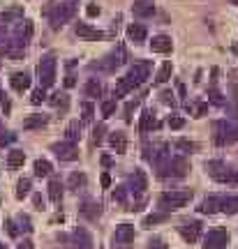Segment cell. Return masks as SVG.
<instances>
[{
  "instance_id": "6da1fadb",
  "label": "cell",
  "mask_w": 238,
  "mask_h": 249,
  "mask_svg": "<svg viewBox=\"0 0 238 249\" xmlns=\"http://www.w3.org/2000/svg\"><path fill=\"white\" fill-rule=\"evenodd\" d=\"M190 201H192V189H174V192L159 196L158 205L162 208V213H174V210L185 208Z\"/></svg>"
},
{
  "instance_id": "7a4b0ae2",
  "label": "cell",
  "mask_w": 238,
  "mask_h": 249,
  "mask_svg": "<svg viewBox=\"0 0 238 249\" xmlns=\"http://www.w3.org/2000/svg\"><path fill=\"white\" fill-rule=\"evenodd\" d=\"M206 169H208V173H211L218 182H227V185H236L238 182V171L224 166L222 161H208Z\"/></svg>"
},
{
  "instance_id": "3957f363",
  "label": "cell",
  "mask_w": 238,
  "mask_h": 249,
  "mask_svg": "<svg viewBox=\"0 0 238 249\" xmlns=\"http://www.w3.org/2000/svg\"><path fill=\"white\" fill-rule=\"evenodd\" d=\"M37 76H40L42 88L53 86V81H56V58H53V55H46V58L40 60V65H37Z\"/></svg>"
},
{
  "instance_id": "277c9868",
  "label": "cell",
  "mask_w": 238,
  "mask_h": 249,
  "mask_svg": "<svg viewBox=\"0 0 238 249\" xmlns=\"http://www.w3.org/2000/svg\"><path fill=\"white\" fill-rule=\"evenodd\" d=\"M77 12V2H62V5H56V7H49V14H51V23L53 28L62 26L65 21H70Z\"/></svg>"
},
{
  "instance_id": "5b68a950",
  "label": "cell",
  "mask_w": 238,
  "mask_h": 249,
  "mask_svg": "<svg viewBox=\"0 0 238 249\" xmlns=\"http://www.w3.org/2000/svg\"><path fill=\"white\" fill-rule=\"evenodd\" d=\"M227 245H229L227 229H213L203 238V249H227Z\"/></svg>"
},
{
  "instance_id": "8992f818",
  "label": "cell",
  "mask_w": 238,
  "mask_h": 249,
  "mask_svg": "<svg viewBox=\"0 0 238 249\" xmlns=\"http://www.w3.org/2000/svg\"><path fill=\"white\" fill-rule=\"evenodd\" d=\"M187 171H190V164L185 157H174L167 164H162V176H167V178H183Z\"/></svg>"
},
{
  "instance_id": "52a82bcc",
  "label": "cell",
  "mask_w": 238,
  "mask_h": 249,
  "mask_svg": "<svg viewBox=\"0 0 238 249\" xmlns=\"http://www.w3.org/2000/svg\"><path fill=\"white\" fill-rule=\"evenodd\" d=\"M148 74H150V65H148V62H134L125 76H127V79H130V83L137 88V86H141L143 81L148 79Z\"/></svg>"
},
{
  "instance_id": "ba28073f",
  "label": "cell",
  "mask_w": 238,
  "mask_h": 249,
  "mask_svg": "<svg viewBox=\"0 0 238 249\" xmlns=\"http://www.w3.org/2000/svg\"><path fill=\"white\" fill-rule=\"evenodd\" d=\"M53 152H56V157L62 161H72L79 157V152H77V145L70 141H62V143H53Z\"/></svg>"
},
{
  "instance_id": "9c48e42d",
  "label": "cell",
  "mask_w": 238,
  "mask_h": 249,
  "mask_svg": "<svg viewBox=\"0 0 238 249\" xmlns=\"http://www.w3.org/2000/svg\"><path fill=\"white\" fill-rule=\"evenodd\" d=\"M132 240H134V226L132 224H120V226H116L114 245H120V247L125 249Z\"/></svg>"
},
{
  "instance_id": "30bf717a",
  "label": "cell",
  "mask_w": 238,
  "mask_h": 249,
  "mask_svg": "<svg viewBox=\"0 0 238 249\" xmlns=\"http://www.w3.org/2000/svg\"><path fill=\"white\" fill-rule=\"evenodd\" d=\"M178 231H180V235H183L187 242H197L199 235H201V224L199 222H183L178 226Z\"/></svg>"
},
{
  "instance_id": "8fae6325",
  "label": "cell",
  "mask_w": 238,
  "mask_h": 249,
  "mask_svg": "<svg viewBox=\"0 0 238 249\" xmlns=\"http://www.w3.org/2000/svg\"><path fill=\"white\" fill-rule=\"evenodd\" d=\"M77 35L81 37V39H88V42H99L102 37H104V33L102 30H97V28L88 26V23H77Z\"/></svg>"
},
{
  "instance_id": "7c38bea8",
  "label": "cell",
  "mask_w": 238,
  "mask_h": 249,
  "mask_svg": "<svg viewBox=\"0 0 238 249\" xmlns=\"http://www.w3.org/2000/svg\"><path fill=\"white\" fill-rule=\"evenodd\" d=\"M72 245H77V249H93V238L86 229H74L72 231Z\"/></svg>"
},
{
  "instance_id": "4fadbf2b",
  "label": "cell",
  "mask_w": 238,
  "mask_h": 249,
  "mask_svg": "<svg viewBox=\"0 0 238 249\" xmlns=\"http://www.w3.org/2000/svg\"><path fill=\"white\" fill-rule=\"evenodd\" d=\"M215 132H222V134H218V136H215V141H218V143H229V141H234V139L238 136L229 123H218V124H215Z\"/></svg>"
},
{
  "instance_id": "5bb4252c",
  "label": "cell",
  "mask_w": 238,
  "mask_h": 249,
  "mask_svg": "<svg viewBox=\"0 0 238 249\" xmlns=\"http://www.w3.org/2000/svg\"><path fill=\"white\" fill-rule=\"evenodd\" d=\"M150 49H153L155 53H169V51L174 49V42H171V37H167V35H158V37H153Z\"/></svg>"
},
{
  "instance_id": "9a60e30c",
  "label": "cell",
  "mask_w": 238,
  "mask_h": 249,
  "mask_svg": "<svg viewBox=\"0 0 238 249\" xmlns=\"http://www.w3.org/2000/svg\"><path fill=\"white\" fill-rule=\"evenodd\" d=\"M109 145H111L118 155H123V152L127 150V136H125V132H111L109 134Z\"/></svg>"
},
{
  "instance_id": "2e32d148",
  "label": "cell",
  "mask_w": 238,
  "mask_h": 249,
  "mask_svg": "<svg viewBox=\"0 0 238 249\" xmlns=\"http://www.w3.org/2000/svg\"><path fill=\"white\" fill-rule=\"evenodd\" d=\"M9 83H12V88L17 90V92H23V90L30 88V76H28L26 71H14Z\"/></svg>"
},
{
  "instance_id": "e0dca14e",
  "label": "cell",
  "mask_w": 238,
  "mask_h": 249,
  "mask_svg": "<svg viewBox=\"0 0 238 249\" xmlns=\"http://www.w3.org/2000/svg\"><path fill=\"white\" fill-rule=\"evenodd\" d=\"M132 12L137 17H150V14L155 12V2H153V0H134Z\"/></svg>"
},
{
  "instance_id": "ac0fdd59",
  "label": "cell",
  "mask_w": 238,
  "mask_h": 249,
  "mask_svg": "<svg viewBox=\"0 0 238 249\" xmlns=\"http://www.w3.org/2000/svg\"><path fill=\"white\" fill-rule=\"evenodd\" d=\"M201 214H213L220 210V198L218 196H211V198H203L201 203H199V208H197Z\"/></svg>"
},
{
  "instance_id": "d6986e66",
  "label": "cell",
  "mask_w": 238,
  "mask_h": 249,
  "mask_svg": "<svg viewBox=\"0 0 238 249\" xmlns=\"http://www.w3.org/2000/svg\"><path fill=\"white\" fill-rule=\"evenodd\" d=\"M220 210L227 214H236L238 213V196H224V198H220Z\"/></svg>"
},
{
  "instance_id": "ffe728a7",
  "label": "cell",
  "mask_w": 238,
  "mask_h": 249,
  "mask_svg": "<svg viewBox=\"0 0 238 249\" xmlns=\"http://www.w3.org/2000/svg\"><path fill=\"white\" fill-rule=\"evenodd\" d=\"M49 123V118L46 116H40V113H33V116H28L23 120V129H37V127H44Z\"/></svg>"
},
{
  "instance_id": "44dd1931",
  "label": "cell",
  "mask_w": 238,
  "mask_h": 249,
  "mask_svg": "<svg viewBox=\"0 0 238 249\" xmlns=\"http://www.w3.org/2000/svg\"><path fill=\"white\" fill-rule=\"evenodd\" d=\"M132 187H134V192H143V189L148 187L146 173H143L141 169H134V173H132Z\"/></svg>"
},
{
  "instance_id": "7402d4cb",
  "label": "cell",
  "mask_w": 238,
  "mask_h": 249,
  "mask_svg": "<svg viewBox=\"0 0 238 249\" xmlns=\"http://www.w3.org/2000/svg\"><path fill=\"white\" fill-rule=\"evenodd\" d=\"M23 161H26V152L23 150H9V155H7L9 169H19V166H23Z\"/></svg>"
},
{
  "instance_id": "603a6c76",
  "label": "cell",
  "mask_w": 238,
  "mask_h": 249,
  "mask_svg": "<svg viewBox=\"0 0 238 249\" xmlns=\"http://www.w3.org/2000/svg\"><path fill=\"white\" fill-rule=\"evenodd\" d=\"M153 127H158V120L153 118V113H150V111H143V113H141V123H139V132L146 134V132H150Z\"/></svg>"
},
{
  "instance_id": "cb8c5ba5",
  "label": "cell",
  "mask_w": 238,
  "mask_h": 249,
  "mask_svg": "<svg viewBox=\"0 0 238 249\" xmlns=\"http://www.w3.org/2000/svg\"><path fill=\"white\" fill-rule=\"evenodd\" d=\"M127 37L132 39V42H143L146 39V28L141 23H132V26L127 28Z\"/></svg>"
},
{
  "instance_id": "d4e9b609",
  "label": "cell",
  "mask_w": 238,
  "mask_h": 249,
  "mask_svg": "<svg viewBox=\"0 0 238 249\" xmlns=\"http://www.w3.org/2000/svg\"><path fill=\"white\" fill-rule=\"evenodd\" d=\"M79 136H81V124H79V120H74V123H70V127L65 129V141L77 143Z\"/></svg>"
},
{
  "instance_id": "484cf974",
  "label": "cell",
  "mask_w": 238,
  "mask_h": 249,
  "mask_svg": "<svg viewBox=\"0 0 238 249\" xmlns=\"http://www.w3.org/2000/svg\"><path fill=\"white\" fill-rule=\"evenodd\" d=\"M49 198H51L53 203H60V198H62L60 180H51V182H49Z\"/></svg>"
},
{
  "instance_id": "4316f807",
  "label": "cell",
  "mask_w": 238,
  "mask_h": 249,
  "mask_svg": "<svg viewBox=\"0 0 238 249\" xmlns=\"http://www.w3.org/2000/svg\"><path fill=\"white\" fill-rule=\"evenodd\" d=\"M171 71H174V65H171V60H167L164 65H162V67H159L155 81H158V83H167V81L171 79Z\"/></svg>"
},
{
  "instance_id": "83f0119b",
  "label": "cell",
  "mask_w": 238,
  "mask_h": 249,
  "mask_svg": "<svg viewBox=\"0 0 238 249\" xmlns=\"http://www.w3.org/2000/svg\"><path fill=\"white\" fill-rule=\"evenodd\" d=\"M81 214L86 219H97L99 217V203H83L81 205Z\"/></svg>"
},
{
  "instance_id": "f1b7e54d",
  "label": "cell",
  "mask_w": 238,
  "mask_h": 249,
  "mask_svg": "<svg viewBox=\"0 0 238 249\" xmlns=\"http://www.w3.org/2000/svg\"><path fill=\"white\" fill-rule=\"evenodd\" d=\"M49 173H51V161L37 160L35 161V176H37V178H46Z\"/></svg>"
},
{
  "instance_id": "f546056e",
  "label": "cell",
  "mask_w": 238,
  "mask_h": 249,
  "mask_svg": "<svg viewBox=\"0 0 238 249\" xmlns=\"http://www.w3.org/2000/svg\"><path fill=\"white\" fill-rule=\"evenodd\" d=\"M86 95H88V97H99V95H102V83L97 79H88V83H86Z\"/></svg>"
},
{
  "instance_id": "4dcf8cb0",
  "label": "cell",
  "mask_w": 238,
  "mask_h": 249,
  "mask_svg": "<svg viewBox=\"0 0 238 249\" xmlns=\"http://www.w3.org/2000/svg\"><path fill=\"white\" fill-rule=\"evenodd\" d=\"M28 194H30V178H21L17 182V198L21 201V198H26Z\"/></svg>"
},
{
  "instance_id": "1f68e13d",
  "label": "cell",
  "mask_w": 238,
  "mask_h": 249,
  "mask_svg": "<svg viewBox=\"0 0 238 249\" xmlns=\"http://www.w3.org/2000/svg\"><path fill=\"white\" fill-rule=\"evenodd\" d=\"M17 35H19V37H23V42H26V37L33 35V23H30V21H19Z\"/></svg>"
},
{
  "instance_id": "d6a6232c",
  "label": "cell",
  "mask_w": 238,
  "mask_h": 249,
  "mask_svg": "<svg viewBox=\"0 0 238 249\" xmlns=\"http://www.w3.org/2000/svg\"><path fill=\"white\" fill-rule=\"evenodd\" d=\"M86 185V176L83 173H79V171H74L70 176V189H79V187Z\"/></svg>"
},
{
  "instance_id": "836d02e7",
  "label": "cell",
  "mask_w": 238,
  "mask_h": 249,
  "mask_svg": "<svg viewBox=\"0 0 238 249\" xmlns=\"http://www.w3.org/2000/svg\"><path fill=\"white\" fill-rule=\"evenodd\" d=\"M167 219V213H158V214H148L146 219H143V226L148 229V226H153V224H159Z\"/></svg>"
},
{
  "instance_id": "e575fe53",
  "label": "cell",
  "mask_w": 238,
  "mask_h": 249,
  "mask_svg": "<svg viewBox=\"0 0 238 249\" xmlns=\"http://www.w3.org/2000/svg\"><path fill=\"white\" fill-rule=\"evenodd\" d=\"M81 111H83V123H90L93 116H95V108H93L90 102H83V104H81Z\"/></svg>"
},
{
  "instance_id": "d590c367",
  "label": "cell",
  "mask_w": 238,
  "mask_h": 249,
  "mask_svg": "<svg viewBox=\"0 0 238 249\" xmlns=\"http://www.w3.org/2000/svg\"><path fill=\"white\" fill-rule=\"evenodd\" d=\"M53 107L56 108H62V111H65V108H67V104H70V99H67V95H53Z\"/></svg>"
},
{
  "instance_id": "8d00e7d4",
  "label": "cell",
  "mask_w": 238,
  "mask_h": 249,
  "mask_svg": "<svg viewBox=\"0 0 238 249\" xmlns=\"http://www.w3.org/2000/svg\"><path fill=\"white\" fill-rule=\"evenodd\" d=\"M44 99H46V92H44L42 86H40L37 90H33V95H30V102H33V104H42Z\"/></svg>"
},
{
  "instance_id": "74e56055",
  "label": "cell",
  "mask_w": 238,
  "mask_h": 249,
  "mask_svg": "<svg viewBox=\"0 0 238 249\" xmlns=\"http://www.w3.org/2000/svg\"><path fill=\"white\" fill-rule=\"evenodd\" d=\"M114 111H116V99H109V102H104V104H102V116H104V118L114 116Z\"/></svg>"
},
{
  "instance_id": "f35d334b",
  "label": "cell",
  "mask_w": 238,
  "mask_h": 249,
  "mask_svg": "<svg viewBox=\"0 0 238 249\" xmlns=\"http://www.w3.org/2000/svg\"><path fill=\"white\" fill-rule=\"evenodd\" d=\"M17 222L21 224V229H23V231H33V226H30V217H28V214H19Z\"/></svg>"
},
{
  "instance_id": "ab89813d",
  "label": "cell",
  "mask_w": 238,
  "mask_h": 249,
  "mask_svg": "<svg viewBox=\"0 0 238 249\" xmlns=\"http://www.w3.org/2000/svg\"><path fill=\"white\" fill-rule=\"evenodd\" d=\"M176 148H178V150L192 152V150H197V143H190V141H178V143H176Z\"/></svg>"
},
{
  "instance_id": "60d3db41",
  "label": "cell",
  "mask_w": 238,
  "mask_h": 249,
  "mask_svg": "<svg viewBox=\"0 0 238 249\" xmlns=\"http://www.w3.org/2000/svg\"><path fill=\"white\" fill-rule=\"evenodd\" d=\"M183 124H185V120H183V118H178V116L169 118V127H171V129H180Z\"/></svg>"
},
{
  "instance_id": "b9f144b4",
  "label": "cell",
  "mask_w": 238,
  "mask_h": 249,
  "mask_svg": "<svg viewBox=\"0 0 238 249\" xmlns=\"http://www.w3.org/2000/svg\"><path fill=\"white\" fill-rule=\"evenodd\" d=\"M114 198L118 201V203H125V198H127V189H125V187H118V189L114 192Z\"/></svg>"
},
{
  "instance_id": "7bdbcfd3",
  "label": "cell",
  "mask_w": 238,
  "mask_h": 249,
  "mask_svg": "<svg viewBox=\"0 0 238 249\" xmlns=\"http://www.w3.org/2000/svg\"><path fill=\"white\" fill-rule=\"evenodd\" d=\"M148 249H169V247L164 245V240H162V238H153V240L148 242Z\"/></svg>"
},
{
  "instance_id": "ee69618b",
  "label": "cell",
  "mask_w": 238,
  "mask_h": 249,
  "mask_svg": "<svg viewBox=\"0 0 238 249\" xmlns=\"http://www.w3.org/2000/svg\"><path fill=\"white\" fill-rule=\"evenodd\" d=\"M5 226H7V233H9V235H12V238H17V235H19L17 222H14V219H7V222H5Z\"/></svg>"
},
{
  "instance_id": "f6af8a7d",
  "label": "cell",
  "mask_w": 238,
  "mask_h": 249,
  "mask_svg": "<svg viewBox=\"0 0 238 249\" xmlns=\"http://www.w3.org/2000/svg\"><path fill=\"white\" fill-rule=\"evenodd\" d=\"M102 134H104V124H97L95 129H93V143L102 141Z\"/></svg>"
},
{
  "instance_id": "bcb514c9",
  "label": "cell",
  "mask_w": 238,
  "mask_h": 249,
  "mask_svg": "<svg viewBox=\"0 0 238 249\" xmlns=\"http://www.w3.org/2000/svg\"><path fill=\"white\" fill-rule=\"evenodd\" d=\"M86 14H88V17H99V7H97L95 2H90L88 7H86Z\"/></svg>"
},
{
  "instance_id": "7dc6e473",
  "label": "cell",
  "mask_w": 238,
  "mask_h": 249,
  "mask_svg": "<svg viewBox=\"0 0 238 249\" xmlns=\"http://www.w3.org/2000/svg\"><path fill=\"white\" fill-rule=\"evenodd\" d=\"M17 249H33V242H30V240L19 242V247H17Z\"/></svg>"
},
{
  "instance_id": "c3c4849f",
  "label": "cell",
  "mask_w": 238,
  "mask_h": 249,
  "mask_svg": "<svg viewBox=\"0 0 238 249\" xmlns=\"http://www.w3.org/2000/svg\"><path fill=\"white\" fill-rule=\"evenodd\" d=\"M111 185V178H109V173H102V187H109Z\"/></svg>"
},
{
  "instance_id": "681fc988",
  "label": "cell",
  "mask_w": 238,
  "mask_h": 249,
  "mask_svg": "<svg viewBox=\"0 0 238 249\" xmlns=\"http://www.w3.org/2000/svg\"><path fill=\"white\" fill-rule=\"evenodd\" d=\"M33 201H35L37 208H42V205H44V201H42V196H40V194H35V198H33Z\"/></svg>"
},
{
  "instance_id": "f907efd6",
  "label": "cell",
  "mask_w": 238,
  "mask_h": 249,
  "mask_svg": "<svg viewBox=\"0 0 238 249\" xmlns=\"http://www.w3.org/2000/svg\"><path fill=\"white\" fill-rule=\"evenodd\" d=\"M162 97H164V102H167V104H174V95H171V92H164V95H162Z\"/></svg>"
},
{
  "instance_id": "816d5d0a",
  "label": "cell",
  "mask_w": 238,
  "mask_h": 249,
  "mask_svg": "<svg viewBox=\"0 0 238 249\" xmlns=\"http://www.w3.org/2000/svg\"><path fill=\"white\" fill-rule=\"evenodd\" d=\"M74 83H77V81H74V76H67V79H65V86H67V88H72Z\"/></svg>"
},
{
  "instance_id": "f5cc1de1",
  "label": "cell",
  "mask_w": 238,
  "mask_h": 249,
  "mask_svg": "<svg viewBox=\"0 0 238 249\" xmlns=\"http://www.w3.org/2000/svg\"><path fill=\"white\" fill-rule=\"evenodd\" d=\"M2 97H5V95H2V88H0V102H2Z\"/></svg>"
},
{
  "instance_id": "db71d44e",
  "label": "cell",
  "mask_w": 238,
  "mask_h": 249,
  "mask_svg": "<svg viewBox=\"0 0 238 249\" xmlns=\"http://www.w3.org/2000/svg\"><path fill=\"white\" fill-rule=\"evenodd\" d=\"M0 249H7V247H5V245H0Z\"/></svg>"
},
{
  "instance_id": "11a10c76",
  "label": "cell",
  "mask_w": 238,
  "mask_h": 249,
  "mask_svg": "<svg viewBox=\"0 0 238 249\" xmlns=\"http://www.w3.org/2000/svg\"><path fill=\"white\" fill-rule=\"evenodd\" d=\"M236 51H238V49H236Z\"/></svg>"
}]
</instances>
